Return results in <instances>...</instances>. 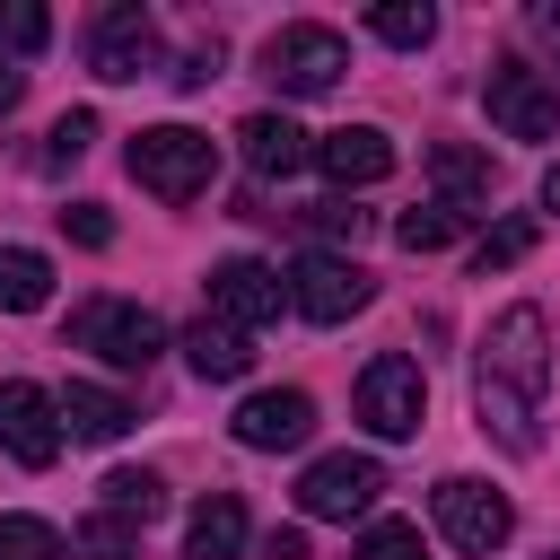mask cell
I'll return each mask as SVG.
<instances>
[{
  "label": "cell",
  "instance_id": "obj_26",
  "mask_svg": "<svg viewBox=\"0 0 560 560\" xmlns=\"http://www.w3.org/2000/svg\"><path fill=\"white\" fill-rule=\"evenodd\" d=\"M350 560H429V542H420V525L385 516V525H368V534H359V551H350Z\"/></svg>",
  "mask_w": 560,
  "mask_h": 560
},
{
  "label": "cell",
  "instance_id": "obj_20",
  "mask_svg": "<svg viewBox=\"0 0 560 560\" xmlns=\"http://www.w3.org/2000/svg\"><path fill=\"white\" fill-rule=\"evenodd\" d=\"M52 298V262L35 245H0V315H35Z\"/></svg>",
  "mask_w": 560,
  "mask_h": 560
},
{
  "label": "cell",
  "instance_id": "obj_34",
  "mask_svg": "<svg viewBox=\"0 0 560 560\" xmlns=\"http://www.w3.org/2000/svg\"><path fill=\"white\" fill-rule=\"evenodd\" d=\"M262 560H306V525H271V542H262Z\"/></svg>",
  "mask_w": 560,
  "mask_h": 560
},
{
  "label": "cell",
  "instance_id": "obj_6",
  "mask_svg": "<svg viewBox=\"0 0 560 560\" xmlns=\"http://www.w3.org/2000/svg\"><path fill=\"white\" fill-rule=\"evenodd\" d=\"M481 105H490V122H499L508 140H551V131H560V79L534 70V61H490Z\"/></svg>",
  "mask_w": 560,
  "mask_h": 560
},
{
  "label": "cell",
  "instance_id": "obj_32",
  "mask_svg": "<svg viewBox=\"0 0 560 560\" xmlns=\"http://www.w3.org/2000/svg\"><path fill=\"white\" fill-rule=\"evenodd\" d=\"M210 79H219V44H192L184 70H175V88H210Z\"/></svg>",
  "mask_w": 560,
  "mask_h": 560
},
{
  "label": "cell",
  "instance_id": "obj_17",
  "mask_svg": "<svg viewBox=\"0 0 560 560\" xmlns=\"http://www.w3.org/2000/svg\"><path fill=\"white\" fill-rule=\"evenodd\" d=\"M184 359H192V376H210V385H236V376L254 368V332H236V324L201 315V324L184 332Z\"/></svg>",
  "mask_w": 560,
  "mask_h": 560
},
{
  "label": "cell",
  "instance_id": "obj_5",
  "mask_svg": "<svg viewBox=\"0 0 560 560\" xmlns=\"http://www.w3.org/2000/svg\"><path fill=\"white\" fill-rule=\"evenodd\" d=\"M70 350H96L105 368L140 376V368L166 350V324H158L149 306H131V298H88V306L70 315Z\"/></svg>",
  "mask_w": 560,
  "mask_h": 560
},
{
  "label": "cell",
  "instance_id": "obj_19",
  "mask_svg": "<svg viewBox=\"0 0 560 560\" xmlns=\"http://www.w3.org/2000/svg\"><path fill=\"white\" fill-rule=\"evenodd\" d=\"M245 551V499L236 490H210L192 508V534H184V560H236Z\"/></svg>",
  "mask_w": 560,
  "mask_h": 560
},
{
  "label": "cell",
  "instance_id": "obj_1",
  "mask_svg": "<svg viewBox=\"0 0 560 560\" xmlns=\"http://www.w3.org/2000/svg\"><path fill=\"white\" fill-rule=\"evenodd\" d=\"M542 385H551V324H542V306H508L472 350L481 438H499L508 455H534L542 446Z\"/></svg>",
  "mask_w": 560,
  "mask_h": 560
},
{
  "label": "cell",
  "instance_id": "obj_22",
  "mask_svg": "<svg viewBox=\"0 0 560 560\" xmlns=\"http://www.w3.org/2000/svg\"><path fill=\"white\" fill-rule=\"evenodd\" d=\"M368 35H385L394 52H420L438 35V9L429 0H385V9H368Z\"/></svg>",
  "mask_w": 560,
  "mask_h": 560
},
{
  "label": "cell",
  "instance_id": "obj_16",
  "mask_svg": "<svg viewBox=\"0 0 560 560\" xmlns=\"http://www.w3.org/2000/svg\"><path fill=\"white\" fill-rule=\"evenodd\" d=\"M429 184H438V201H446V210H464V219H472V210L490 201V158H481V149H464V140H438V149H429Z\"/></svg>",
  "mask_w": 560,
  "mask_h": 560
},
{
  "label": "cell",
  "instance_id": "obj_28",
  "mask_svg": "<svg viewBox=\"0 0 560 560\" xmlns=\"http://www.w3.org/2000/svg\"><path fill=\"white\" fill-rule=\"evenodd\" d=\"M44 44H52V18L26 0H0V52H44Z\"/></svg>",
  "mask_w": 560,
  "mask_h": 560
},
{
  "label": "cell",
  "instance_id": "obj_8",
  "mask_svg": "<svg viewBox=\"0 0 560 560\" xmlns=\"http://www.w3.org/2000/svg\"><path fill=\"white\" fill-rule=\"evenodd\" d=\"M368 298H376V280H368L350 254H324V245H315V254L289 262V306H298L306 324H350Z\"/></svg>",
  "mask_w": 560,
  "mask_h": 560
},
{
  "label": "cell",
  "instance_id": "obj_23",
  "mask_svg": "<svg viewBox=\"0 0 560 560\" xmlns=\"http://www.w3.org/2000/svg\"><path fill=\"white\" fill-rule=\"evenodd\" d=\"M534 236H542V228H534L525 210H516V219H499V228H490V236L472 245V271L490 280V271H508V262H525V254H534Z\"/></svg>",
  "mask_w": 560,
  "mask_h": 560
},
{
  "label": "cell",
  "instance_id": "obj_11",
  "mask_svg": "<svg viewBox=\"0 0 560 560\" xmlns=\"http://www.w3.org/2000/svg\"><path fill=\"white\" fill-rule=\"evenodd\" d=\"M0 455H18L26 472H44L61 455V402L44 385H26V376L0 385Z\"/></svg>",
  "mask_w": 560,
  "mask_h": 560
},
{
  "label": "cell",
  "instance_id": "obj_13",
  "mask_svg": "<svg viewBox=\"0 0 560 560\" xmlns=\"http://www.w3.org/2000/svg\"><path fill=\"white\" fill-rule=\"evenodd\" d=\"M88 70H96V79H140V70H158V18H149L140 0H114V9L96 18V35H88Z\"/></svg>",
  "mask_w": 560,
  "mask_h": 560
},
{
  "label": "cell",
  "instance_id": "obj_9",
  "mask_svg": "<svg viewBox=\"0 0 560 560\" xmlns=\"http://www.w3.org/2000/svg\"><path fill=\"white\" fill-rule=\"evenodd\" d=\"M376 499H385V464H376V455H315V464L298 472V508L324 516V525H350V516H368Z\"/></svg>",
  "mask_w": 560,
  "mask_h": 560
},
{
  "label": "cell",
  "instance_id": "obj_27",
  "mask_svg": "<svg viewBox=\"0 0 560 560\" xmlns=\"http://www.w3.org/2000/svg\"><path fill=\"white\" fill-rule=\"evenodd\" d=\"M0 560H61V534L44 516H0Z\"/></svg>",
  "mask_w": 560,
  "mask_h": 560
},
{
  "label": "cell",
  "instance_id": "obj_2",
  "mask_svg": "<svg viewBox=\"0 0 560 560\" xmlns=\"http://www.w3.org/2000/svg\"><path fill=\"white\" fill-rule=\"evenodd\" d=\"M219 175V140L192 131V122H149L131 131V184L158 192V201H201Z\"/></svg>",
  "mask_w": 560,
  "mask_h": 560
},
{
  "label": "cell",
  "instance_id": "obj_36",
  "mask_svg": "<svg viewBox=\"0 0 560 560\" xmlns=\"http://www.w3.org/2000/svg\"><path fill=\"white\" fill-rule=\"evenodd\" d=\"M542 201H551V210H560V166H551V175H542Z\"/></svg>",
  "mask_w": 560,
  "mask_h": 560
},
{
  "label": "cell",
  "instance_id": "obj_18",
  "mask_svg": "<svg viewBox=\"0 0 560 560\" xmlns=\"http://www.w3.org/2000/svg\"><path fill=\"white\" fill-rule=\"evenodd\" d=\"M52 402H61V438L114 446V438L131 429V402H122V394H105V385H70V394H52Z\"/></svg>",
  "mask_w": 560,
  "mask_h": 560
},
{
  "label": "cell",
  "instance_id": "obj_3",
  "mask_svg": "<svg viewBox=\"0 0 560 560\" xmlns=\"http://www.w3.org/2000/svg\"><path fill=\"white\" fill-rule=\"evenodd\" d=\"M350 402H359V429H368V438H420V420H429V376H420V359L376 350V359L359 368Z\"/></svg>",
  "mask_w": 560,
  "mask_h": 560
},
{
  "label": "cell",
  "instance_id": "obj_31",
  "mask_svg": "<svg viewBox=\"0 0 560 560\" xmlns=\"http://www.w3.org/2000/svg\"><path fill=\"white\" fill-rule=\"evenodd\" d=\"M61 228H70L79 245H114V219H105V201H70V210H61Z\"/></svg>",
  "mask_w": 560,
  "mask_h": 560
},
{
  "label": "cell",
  "instance_id": "obj_25",
  "mask_svg": "<svg viewBox=\"0 0 560 560\" xmlns=\"http://www.w3.org/2000/svg\"><path fill=\"white\" fill-rule=\"evenodd\" d=\"M131 551H140V525H122V516H88L70 534V560H131Z\"/></svg>",
  "mask_w": 560,
  "mask_h": 560
},
{
  "label": "cell",
  "instance_id": "obj_30",
  "mask_svg": "<svg viewBox=\"0 0 560 560\" xmlns=\"http://www.w3.org/2000/svg\"><path fill=\"white\" fill-rule=\"evenodd\" d=\"M88 140H96V114H61V122L44 131V166H79Z\"/></svg>",
  "mask_w": 560,
  "mask_h": 560
},
{
  "label": "cell",
  "instance_id": "obj_4",
  "mask_svg": "<svg viewBox=\"0 0 560 560\" xmlns=\"http://www.w3.org/2000/svg\"><path fill=\"white\" fill-rule=\"evenodd\" d=\"M341 70H350V44H341L332 26H315V18L262 35V79H271L280 96H332Z\"/></svg>",
  "mask_w": 560,
  "mask_h": 560
},
{
  "label": "cell",
  "instance_id": "obj_35",
  "mask_svg": "<svg viewBox=\"0 0 560 560\" xmlns=\"http://www.w3.org/2000/svg\"><path fill=\"white\" fill-rule=\"evenodd\" d=\"M18 96H26V70H9V61H0V114H9Z\"/></svg>",
  "mask_w": 560,
  "mask_h": 560
},
{
  "label": "cell",
  "instance_id": "obj_24",
  "mask_svg": "<svg viewBox=\"0 0 560 560\" xmlns=\"http://www.w3.org/2000/svg\"><path fill=\"white\" fill-rule=\"evenodd\" d=\"M394 236H402L411 254H438V245H455V236H464V210H446V201H429V210H402V219H394Z\"/></svg>",
  "mask_w": 560,
  "mask_h": 560
},
{
  "label": "cell",
  "instance_id": "obj_12",
  "mask_svg": "<svg viewBox=\"0 0 560 560\" xmlns=\"http://www.w3.org/2000/svg\"><path fill=\"white\" fill-rule=\"evenodd\" d=\"M228 438H236V446H254V455L306 446V438H315V394H298V385L245 394V402H236V420H228Z\"/></svg>",
  "mask_w": 560,
  "mask_h": 560
},
{
  "label": "cell",
  "instance_id": "obj_33",
  "mask_svg": "<svg viewBox=\"0 0 560 560\" xmlns=\"http://www.w3.org/2000/svg\"><path fill=\"white\" fill-rule=\"evenodd\" d=\"M525 26H534V44H542V52H551V61H560V0H542V9H534V18H525ZM551 79H560V70H551Z\"/></svg>",
  "mask_w": 560,
  "mask_h": 560
},
{
  "label": "cell",
  "instance_id": "obj_37",
  "mask_svg": "<svg viewBox=\"0 0 560 560\" xmlns=\"http://www.w3.org/2000/svg\"><path fill=\"white\" fill-rule=\"evenodd\" d=\"M551 560H560V551H551Z\"/></svg>",
  "mask_w": 560,
  "mask_h": 560
},
{
  "label": "cell",
  "instance_id": "obj_14",
  "mask_svg": "<svg viewBox=\"0 0 560 560\" xmlns=\"http://www.w3.org/2000/svg\"><path fill=\"white\" fill-rule=\"evenodd\" d=\"M315 166L350 192V184H385L394 175V140L376 131V122H341V131H324L315 140Z\"/></svg>",
  "mask_w": 560,
  "mask_h": 560
},
{
  "label": "cell",
  "instance_id": "obj_29",
  "mask_svg": "<svg viewBox=\"0 0 560 560\" xmlns=\"http://www.w3.org/2000/svg\"><path fill=\"white\" fill-rule=\"evenodd\" d=\"M298 219H306V228H315V236H350V245H359V236H368V210H359V201H350V192H332V201H306V210H298Z\"/></svg>",
  "mask_w": 560,
  "mask_h": 560
},
{
  "label": "cell",
  "instance_id": "obj_21",
  "mask_svg": "<svg viewBox=\"0 0 560 560\" xmlns=\"http://www.w3.org/2000/svg\"><path fill=\"white\" fill-rule=\"evenodd\" d=\"M96 490H105V516H122V525H149V516H166V481H158L149 464H122V472H105Z\"/></svg>",
  "mask_w": 560,
  "mask_h": 560
},
{
  "label": "cell",
  "instance_id": "obj_7",
  "mask_svg": "<svg viewBox=\"0 0 560 560\" xmlns=\"http://www.w3.org/2000/svg\"><path fill=\"white\" fill-rule=\"evenodd\" d=\"M429 508H438V534H446L455 551H472V560H490V551L516 534V508H508V490H490V481H472V472H446Z\"/></svg>",
  "mask_w": 560,
  "mask_h": 560
},
{
  "label": "cell",
  "instance_id": "obj_15",
  "mask_svg": "<svg viewBox=\"0 0 560 560\" xmlns=\"http://www.w3.org/2000/svg\"><path fill=\"white\" fill-rule=\"evenodd\" d=\"M236 140H245V166H254V175H298V166L315 158V140H306L289 114H245Z\"/></svg>",
  "mask_w": 560,
  "mask_h": 560
},
{
  "label": "cell",
  "instance_id": "obj_10",
  "mask_svg": "<svg viewBox=\"0 0 560 560\" xmlns=\"http://www.w3.org/2000/svg\"><path fill=\"white\" fill-rule=\"evenodd\" d=\"M280 306H289V280H280L271 262H254V254H228V262H210V315H219V324L254 332V324H271Z\"/></svg>",
  "mask_w": 560,
  "mask_h": 560
}]
</instances>
